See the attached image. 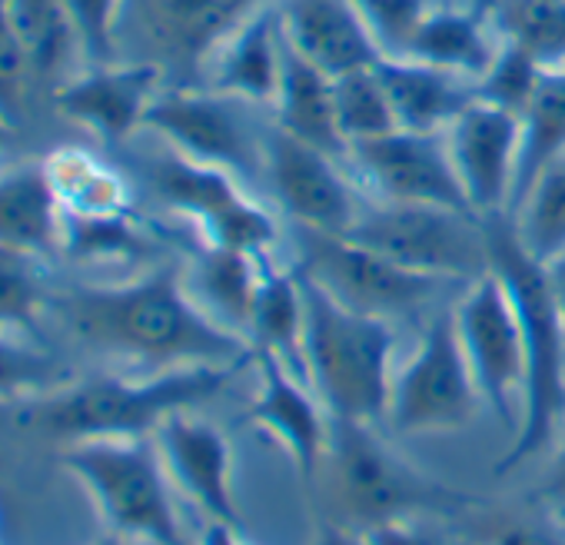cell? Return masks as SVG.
<instances>
[{
  "label": "cell",
  "instance_id": "obj_1",
  "mask_svg": "<svg viewBox=\"0 0 565 545\" xmlns=\"http://www.w3.org/2000/svg\"><path fill=\"white\" fill-rule=\"evenodd\" d=\"M54 310L90 350L153 370L253 363L246 336L216 323L173 266L147 269L124 284L77 287L57 297Z\"/></svg>",
  "mask_w": 565,
  "mask_h": 545
},
{
  "label": "cell",
  "instance_id": "obj_2",
  "mask_svg": "<svg viewBox=\"0 0 565 545\" xmlns=\"http://www.w3.org/2000/svg\"><path fill=\"white\" fill-rule=\"evenodd\" d=\"M243 366L249 363L71 380L54 393L28 399L18 419L24 429L61 446L90 439H150L173 413L200 409L216 399Z\"/></svg>",
  "mask_w": 565,
  "mask_h": 545
},
{
  "label": "cell",
  "instance_id": "obj_3",
  "mask_svg": "<svg viewBox=\"0 0 565 545\" xmlns=\"http://www.w3.org/2000/svg\"><path fill=\"white\" fill-rule=\"evenodd\" d=\"M489 243V269L505 284L525 343V393L515 436L495 475H509L565 432V313L552 293L545 263L532 259L509 216L482 220Z\"/></svg>",
  "mask_w": 565,
  "mask_h": 545
},
{
  "label": "cell",
  "instance_id": "obj_4",
  "mask_svg": "<svg viewBox=\"0 0 565 545\" xmlns=\"http://www.w3.org/2000/svg\"><path fill=\"white\" fill-rule=\"evenodd\" d=\"M317 489H323V512L360 532L423 515H456L476 505L472 495L403 459L380 426L337 416H330V446Z\"/></svg>",
  "mask_w": 565,
  "mask_h": 545
},
{
  "label": "cell",
  "instance_id": "obj_5",
  "mask_svg": "<svg viewBox=\"0 0 565 545\" xmlns=\"http://www.w3.org/2000/svg\"><path fill=\"white\" fill-rule=\"evenodd\" d=\"M297 269V266H294ZM300 272V269H297ZM307 327L303 370L330 416L383 426L393 396V323L337 303L300 272Z\"/></svg>",
  "mask_w": 565,
  "mask_h": 545
},
{
  "label": "cell",
  "instance_id": "obj_6",
  "mask_svg": "<svg viewBox=\"0 0 565 545\" xmlns=\"http://www.w3.org/2000/svg\"><path fill=\"white\" fill-rule=\"evenodd\" d=\"M61 466L84 485L110 535L143 545H186L173 482L150 439H90L61 446Z\"/></svg>",
  "mask_w": 565,
  "mask_h": 545
},
{
  "label": "cell",
  "instance_id": "obj_7",
  "mask_svg": "<svg viewBox=\"0 0 565 545\" xmlns=\"http://www.w3.org/2000/svg\"><path fill=\"white\" fill-rule=\"evenodd\" d=\"M343 236L383 253L406 269L449 284H472L489 272L482 220L446 206L373 200Z\"/></svg>",
  "mask_w": 565,
  "mask_h": 545
},
{
  "label": "cell",
  "instance_id": "obj_8",
  "mask_svg": "<svg viewBox=\"0 0 565 545\" xmlns=\"http://www.w3.org/2000/svg\"><path fill=\"white\" fill-rule=\"evenodd\" d=\"M294 246H297L294 266L303 277H310L337 303L390 323L426 310L449 287V280L406 269L343 233H320V229L297 226Z\"/></svg>",
  "mask_w": 565,
  "mask_h": 545
},
{
  "label": "cell",
  "instance_id": "obj_9",
  "mask_svg": "<svg viewBox=\"0 0 565 545\" xmlns=\"http://www.w3.org/2000/svg\"><path fill=\"white\" fill-rule=\"evenodd\" d=\"M479 406L482 396L462 353L456 317L443 310L426 323L413 356L393 376L386 426L396 436L456 432L479 416Z\"/></svg>",
  "mask_w": 565,
  "mask_h": 545
},
{
  "label": "cell",
  "instance_id": "obj_10",
  "mask_svg": "<svg viewBox=\"0 0 565 545\" xmlns=\"http://www.w3.org/2000/svg\"><path fill=\"white\" fill-rule=\"evenodd\" d=\"M256 110L259 107L203 84H167L153 100L143 130L160 137L173 153L243 180L263 173L266 124H253Z\"/></svg>",
  "mask_w": 565,
  "mask_h": 545
},
{
  "label": "cell",
  "instance_id": "obj_11",
  "mask_svg": "<svg viewBox=\"0 0 565 545\" xmlns=\"http://www.w3.org/2000/svg\"><path fill=\"white\" fill-rule=\"evenodd\" d=\"M153 190L183 216H190L200 226V236L206 246L236 249L256 259H266V253L279 239V226L266 206H259L239 183V177L206 167L196 160H186L167 147L160 160L150 167Z\"/></svg>",
  "mask_w": 565,
  "mask_h": 545
},
{
  "label": "cell",
  "instance_id": "obj_12",
  "mask_svg": "<svg viewBox=\"0 0 565 545\" xmlns=\"http://www.w3.org/2000/svg\"><path fill=\"white\" fill-rule=\"evenodd\" d=\"M452 317L482 406H489L505 429L519 426L525 393V343L505 284L492 269L482 272L479 280L466 284Z\"/></svg>",
  "mask_w": 565,
  "mask_h": 545
},
{
  "label": "cell",
  "instance_id": "obj_13",
  "mask_svg": "<svg viewBox=\"0 0 565 545\" xmlns=\"http://www.w3.org/2000/svg\"><path fill=\"white\" fill-rule=\"evenodd\" d=\"M263 177L273 200L287 210L294 226L320 233H350L363 213L356 183L347 177V163L290 137L273 120L263 137Z\"/></svg>",
  "mask_w": 565,
  "mask_h": 545
},
{
  "label": "cell",
  "instance_id": "obj_14",
  "mask_svg": "<svg viewBox=\"0 0 565 545\" xmlns=\"http://www.w3.org/2000/svg\"><path fill=\"white\" fill-rule=\"evenodd\" d=\"M347 163L350 170L360 173V180L370 186L376 200L446 206L476 216L459 183L446 133L393 130L386 137L353 143Z\"/></svg>",
  "mask_w": 565,
  "mask_h": 545
},
{
  "label": "cell",
  "instance_id": "obj_15",
  "mask_svg": "<svg viewBox=\"0 0 565 545\" xmlns=\"http://www.w3.org/2000/svg\"><path fill=\"white\" fill-rule=\"evenodd\" d=\"M256 396L246 406V423L269 436L310 492H317L327 446H330V413L313 393V386L297 376L287 363L269 353H253Z\"/></svg>",
  "mask_w": 565,
  "mask_h": 545
},
{
  "label": "cell",
  "instance_id": "obj_16",
  "mask_svg": "<svg viewBox=\"0 0 565 545\" xmlns=\"http://www.w3.org/2000/svg\"><path fill=\"white\" fill-rule=\"evenodd\" d=\"M446 143L472 213L479 220L509 216L519 177L522 117L476 97L446 130Z\"/></svg>",
  "mask_w": 565,
  "mask_h": 545
},
{
  "label": "cell",
  "instance_id": "obj_17",
  "mask_svg": "<svg viewBox=\"0 0 565 545\" xmlns=\"http://www.w3.org/2000/svg\"><path fill=\"white\" fill-rule=\"evenodd\" d=\"M167 87V71L150 61H114L100 67H84L67 84H61L51 100L61 117L90 130L104 143H127L147 127V114L160 90Z\"/></svg>",
  "mask_w": 565,
  "mask_h": 545
},
{
  "label": "cell",
  "instance_id": "obj_18",
  "mask_svg": "<svg viewBox=\"0 0 565 545\" xmlns=\"http://www.w3.org/2000/svg\"><path fill=\"white\" fill-rule=\"evenodd\" d=\"M137 11V28L150 47L147 61L200 77L216 44L233 34L263 0H127Z\"/></svg>",
  "mask_w": 565,
  "mask_h": 545
},
{
  "label": "cell",
  "instance_id": "obj_19",
  "mask_svg": "<svg viewBox=\"0 0 565 545\" xmlns=\"http://www.w3.org/2000/svg\"><path fill=\"white\" fill-rule=\"evenodd\" d=\"M153 442L173 489H180L206 515V522L243 525L233 489V449L223 429L186 409L173 413L153 432Z\"/></svg>",
  "mask_w": 565,
  "mask_h": 545
},
{
  "label": "cell",
  "instance_id": "obj_20",
  "mask_svg": "<svg viewBox=\"0 0 565 545\" xmlns=\"http://www.w3.org/2000/svg\"><path fill=\"white\" fill-rule=\"evenodd\" d=\"M276 14L287 44L327 77L383 61V47L356 0H276Z\"/></svg>",
  "mask_w": 565,
  "mask_h": 545
},
{
  "label": "cell",
  "instance_id": "obj_21",
  "mask_svg": "<svg viewBox=\"0 0 565 545\" xmlns=\"http://www.w3.org/2000/svg\"><path fill=\"white\" fill-rule=\"evenodd\" d=\"M282 74V31L276 4L249 14L233 34H226L200 71V84L230 97H239L259 110H273Z\"/></svg>",
  "mask_w": 565,
  "mask_h": 545
},
{
  "label": "cell",
  "instance_id": "obj_22",
  "mask_svg": "<svg viewBox=\"0 0 565 545\" xmlns=\"http://www.w3.org/2000/svg\"><path fill=\"white\" fill-rule=\"evenodd\" d=\"M376 71L390 94L399 130L446 133L452 120L476 100L472 81L413 57H383Z\"/></svg>",
  "mask_w": 565,
  "mask_h": 545
},
{
  "label": "cell",
  "instance_id": "obj_23",
  "mask_svg": "<svg viewBox=\"0 0 565 545\" xmlns=\"http://www.w3.org/2000/svg\"><path fill=\"white\" fill-rule=\"evenodd\" d=\"M269 120L279 130H287L290 137H297L343 163L350 160V147L337 124L333 77H327L310 61H303L287 44V38H282V74H279V90H276Z\"/></svg>",
  "mask_w": 565,
  "mask_h": 545
},
{
  "label": "cell",
  "instance_id": "obj_24",
  "mask_svg": "<svg viewBox=\"0 0 565 545\" xmlns=\"http://www.w3.org/2000/svg\"><path fill=\"white\" fill-rule=\"evenodd\" d=\"M0 246L34 259L64 249V210L44 160L0 177Z\"/></svg>",
  "mask_w": 565,
  "mask_h": 545
},
{
  "label": "cell",
  "instance_id": "obj_25",
  "mask_svg": "<svg viewBox=\"0 0 565 545\" xmlns=\"http://www.w3.org/2000/svg\"><path fill=\"white\" fill-rule=\"evenodd\" d=\"M495 51H499V34L486 11L439 4L413 31L403 57L423 61L429 67L459 74L476 84L495 61Z\"/></svg>",
  "mask_w": 565,
  "mask_h": 545
},
{
  "label": "cell",
  "instance_id": "obj_26",
  "mask_svg": "<svg viewBox=\"0 0 565 545\" xmlns=\"http://www.w3.org/2000/svg\"><path fill=\"white\" fill-rule=\"evenodd\" d=\"M303 327H307V303H303L300 272L294 266L287 269L266 266L256 300H253L249 327H246L249 350L276 356L279 363H287L297 376L307 380Z\"/></svg>",
  "mask_w": 565,
  "mask_h": 545
},
{
  "label": "cell",
  "instance_id": "obj_27",
  "mask_svg": "<svg viewBox=\"0 0 565 545\" xmlns=\"http://www.w3.org/2000/svg\"><path fill=\"white\" fill-rule=\"evenodd\" d=\"M4 8L41 87L54 94L61 84L84 71V54L64 0H4Z\"/></svg>",
  "mask_w": 565,
  "mask_h": 545
},
{
  "label": "cell",
  "instance_id": "obj_28",
  "mask_svg": "<svg viewBox=\"0 0 565 545\" xmlns=\"http://www.w3.org/2000/svg\"><path fill=\"white\" fill-rule=\"evenodd\" d=\"M263 259L236 253V249H220V246H206L190 272V293L196 297V303L226 330L246 336L249 327V313H253V300L263 280ZM249 343V340H246Z\"/></svg>",
  "mask_w": 565,
  "mask_h": 545
},
{
  "label": "cell",
  "instance_id": "obj_29",
  "mask_svg": "<svg viewBox=\"0 0 565 545\" xmlns=\"http://www.w3.org/2000/svg\"><path fill=\"white\" fill-rule=\"evenodd\" d=\"M44 167H47V177L54 183L64 216L130 213L127 183L120 180L117 170H110L97 157H90L77 147H61L57 153H51L44 160Z\"/></svg>",
  "mask_w": 565,
  "mask_h": 545
},
{
  "label": "cell",
  "instance_id": "obj_30",
  "mask_svg": "<svg viewBox=\"0 0 565 545\" xmlns=\"http://www.w3.org/2000/svg\"><path fill=\"white\" fill-rule=\"evenodd\" d=\"M502 44L529 54L542 71L565 67V0H486Z\"/></svg>",
  "mask_w": 565,
  "mask_h": 545
},
{
  "label": "cell",
  "instance_id": "obj_31",
  "mask_svg": "<svg viewBox=\"0 0 565 545\" xmlns=\"http://www.w3.org/2000/svg\"><path fill=\"white\" fill-rule=\"evenodd\" d=\"M565 153V67H552L542 74L525 114H522V150H519V177L512 193V210L522 193L532 186L539 170ZM512 216V213H509Z\"/></svg>",
  "mask_w": 565,
  "mask_h": 545
},
{
  "label": "cell",
  "instance_id": "obj_32",
  "mask_svg": "<svg viewBox=\"0 0 565 545\" xmlns=\"http://www.w3.org/2000/svg\"><path fill=\"white\" fill-rule=\"evenodd\" d=\"M509 220L532 259L548 263L565 253V153L539 170Z\"/></svg>",
  "mask_w": 565,
  "mask_h": 545
},
{
  "label": "cell",
  "instance_id": "obj_33",
  "mask_svg": "<svg viewBox=\"0 0 565 545\" xmlns=\"http://www.w3.org/2000/svg\"><path fill=\"white\" fill-rule=\"evenodd\" d=\"M333 104H337V124H340L347 147L399 130L390 94L376 67L333 77Z\"/></svg>",
  "mask_w": 565,
  "mask_h": 545
},
{
  "label": "cell",
  "instance_id": "obj_34",
  "mask_svg": "<svg viewBox=\"0 0 565 545\" xmlns=\"http://www.w3.org/2000/svg\"><path fill=\"white\" fill-rule=\"evenodd\" d=\"M64 8L71 14L84 54V67L124 61L120 34H124L127 0H64Z\"/></svg>",
  "mask_w": 565,
  "mask_h": 545
},
{
  "label": "cell",
  "instance_id": "obj_35",
  "mask_svg": "<svg viewBox=\"0 0 565 545\" xmlns=\"http://www.w3.org/2000/svg\"><path fill=\"white\" fill-rule=\"evenodd\" d=\"M44 307L38 259L0 246V330H34Z\"/></svg>",
  "mask_w": 565,
  "mask_h": 545
},
{
  "label": "cell",
  "instance_id": "obj_36",
  "mask_svg": "<svg viewBox=\"0 0 565 545\" xmlns=\"http://www.w3.org/2000/svg\"><path fill=\"white\" fill-rule=\"evenodd\" d=\"M71 383V373L41 350L0 336V399H34Z\"/></svg>",
  "mask_w": 565,
  "mask_h": 545
},
{
  "label": "cell",
  "instance_id": "obj_37",
  "mask_svg": "<svg viewBox=\"0 0 565 545\" xmlns=\"http://www.w3.org/2000/svg\"><path fill=\"white\" fill-rule=\"evenodd\" d=\"M542 67L522 54L519 47L512 44H502L499 41V51H495V61L489 64V71L476 81V97L486 100V104H495L515 117L525 114L539 81H542Z\"/></svg>",
  "mask_w": 565,
  "mask_h": 545
},
{
  "label": "cell",
  "instance_id": "obj_38",
  "mask_svg": "<svg viewBox=\"0 0 565 545\" xmlns=\"http://www.w3.org/2000/svg\"><path fill=\"white\" fill-rule=\"evenodd\" d=\"M38 74L34 64L8 18L4 0H0V117L11 127H18L31 107V97L38 90Z\"/></svg>",
  "mask_w": 565,
  "mask_h": 545
},
{
  "label": "cell",
  "instance_id": "obj_39",
  "mask_svg": "<svg viewBox=\"0 0 565 545\" xmlns=\"http://www.w3.org/2000/svg\"><path fill=\"white\" fill-rule=\"evenodd\" d=\"M439 4H446V0H356V8L363 11L370 31L383 47V57H403L413 31Z\"/></svg>",
  "mask_w": 565,
  "mask_h": 545
},
{
  "label": "cell",
  "instance_id": "obj_40",
  "mask_svg": "<svg viewBox=\"0 0 565 545\" xmlns=\"http://www.w3.org/2000/svg\"><path fill=\"white\" fill-rule=\"evenodd\" d=\"M479 545H565V535L542 515H495L482 525Z\"/></svg>",
  "mask_w": 565,
  "mask_h": 545
},
{
  "label": "cell",
  "instance_id": "obj_41",
  "mask_svg": "<svg viewBox=\"0 0 565 545\" xmlns=\"http://www.w3.org/2000/svg\"><path fill=\"white\" fill-rule=\"evenodd\" d=\"M366 542L370 545H439L426 528H419V522L406 519V522H386L376 528H366Z\"/></svg>",
  "mask_w": 565,
  "mask_h": 545
},
{
  "label": "cell",
  "instance_id": "obj_42",
  "mask_svg": "<svg viewBox=\"0 0 565 545\" xmlns=\"http://www.w3.org/2000/svg\"><path fill=\"white\" fill-rule=\"evenodd\" d=\"M310 545H370V542H366V532H360V528H353V525L320 512L317 525H313V542Z\"/></svg>",
  "mask_w": 565,
  "mask_h": 545
},
{
  "label": "cell",
  "instance_id": "obj_43",
  "mask_svg": "<svg viewBox=\"0 0 565 545\" xmlns=\"http://www.w3.org/2000/svg\"><path fill=\"white\" fill-rule=\"evenodd\" d=\"M196 545H249L236 525H226V522H206L203 532H200V542Z\"/></svg>",
  "mask_w": 565,
  "mask_h": 545
},
{
  "label": "cell",
  "instance_id": "obj_44",
  "mask_svg": "<svg viewBox=\"0 0 565 545\" xmlns=\"http://www.w3.org/2000/svg\"><path fill=\"white\" fill-rule=\"evenodd\" d=\"M545 499L555 505H565V432H562V446L555 452V466H552L548 482H545Z\"/></svg>",
  "mask_w": 565,
  "mask_h": 545
},
{
  "label": "cell",
  "instance_id": "obj_45",
  "mask_svg": "<svg viewBox=\"0 0 565 545\" xmlns=\"http://www.w3.org/2000/svg\"><path fill=\"white\" fill-rule=\"evenodd\" d=\"M545 272H548L552 293H555V300H558V307H562V313H565V253H558L555 259H548V263H545Z\"/></svg>",
  "mask_w": 565,
  "mask_h": 545
},
{
  "label": "cell",
  "instance_id": "obj_46",
  "mask_svg": "<svg viewBox=\"0 0 565 545\" xmlns=\"http://www.w3.org/2000/svg\"><path fill=\"white\" fill-rule=\"evenodd\" d=\"M11 130H14V127H11V124H8L4 117H0V150H4V143H8V137H11Z\"/></svg>",
  "mask_w": 565,
  "mask_h": 545
},
{
  "label": "cell",
  "instance_id": "obj_47",
  "mask_svg": "<svg viewBox=\"0 0 565 545\" xmlns=\"http://www.w3.org/2000/svg\"><path fill=\"white\" fill-rule=\"evenodd\" d=\"M97 545H124V538H117V535H107L104 542H97Z\"/></svg>",
  "mask_w": 565,
  "mask_h": 545
},
{
  "label": "cell",
  "instance_id": "obj_48",
  "mask_svg": "<svg viewBox=\"0 0 565 545\" xmlns=\"http://www.w3.org/2000/svg\"><path fill=\"white\" fill-rule=\"evenodd\" d=\"M263 4H276V0H263Z\"/></svg>",
  "mask_w": 565,
  "mask_h": 545
}]
</instances>
